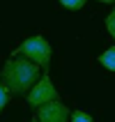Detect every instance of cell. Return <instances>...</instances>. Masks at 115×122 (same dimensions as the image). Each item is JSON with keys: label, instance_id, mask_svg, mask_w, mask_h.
Instances as JSON below:
<instances>
[{"label": "cell", "instance_id": "cell-11", "mask_svg": "<svg viewBox=\"0 0 115 122\" xmlns=\"http://www.w3.org/2000/svg\"><path fill=\"white\" fill-rule=\"evenodd\" d=\"M30 122H39V120H37V117H32V120H30Z\"/></svg>", "mask_w": 115, "mask_h": 122}, {"label": "cell", "instance_id": "cell-1", "mask_svg": "<svg viewBox=\"0 0 115 122\" xmlns=\"http://www.w3.org/2000/svg\"><path fill=\"white\" fill-rule=\"evenodd\" d=\"M0 78H2V85H5L9 92L23 95V92H28V90L37 83V78H39V67H37L35 62L21 58V55H14L12 60L5 62Z\"/></svg>", "mask_w": 115, "mask_h": 122}, {"label": "cell", "instance_id": "cell-7", "mask_svg": "<svg viewBox=\"0 0 115 122\" xmlns=\"http://www.w3.org/2000/svg\"><path fill=\"white\" fill-rule=\"evenodd\" d=\"M85 2H88V0H60V5L67 7V9H81Z\"/></svg>", "mask_w": 115, "mask_h": 122}, {"label": "cell", "instance_id": "cell-8", "mask_svg": "<svg viewBox=\"0 0 115 122\" xmlns=\"http://www.w3.org/2000/svg\"><path fill=\"white\" fill-rule=\"evenodd\" d=\"M7 102H9V90L2 85V81H0V113H2V108L7 106Z\"/></svg>", "mask_w": 115, "mask_h": 122}, {"label": "cell", "instance_id": "cell-5", "mask_svg": "<svg viewBox=\"0 0 115 122\" xmlns=\"http://www.w3.org/2000/svg\"><path fill=\"white\" fill-rule=\"evenodd\" d=\"M99 62H101V65L108 69V71H115V46L106 48V51L99 55Z\"/></svg>", "mask_w": 115, "mask_h": 122}, {"label": "cell", "instance_id": "cell-2", "mask_svg": "<svg viewBox=\"0 0 115 122\" xmlns=\"http://www.w3.org/2000/svg\"><path fill=\"white\" fill-rule=\"evenodd\" d=\"M16 53H19L21 58H25V60L35 62L37 67L46 69L48 62H51V44H48L44 37L35 35V37H28V39L14 51V55H16Z\"/></svg>", "mask_w": 115, "mask_h": 122}, {"label": "cell", "instance_id": "cell-4", "mask_svg": "<svg viewBox=\"0 0 115 122\" xmlns=\"http://www.w3.org/2000/svg\"><path fill=\"white\" fill-rule=\"evenodd\" d=\"M37 120L39 122H69V108L60 99L37 106Z\"/></svg>", "mask_w": 115, "mask_h": 122}, {"label": "cell", "instance_id": "cell-9", "mask_svg": "<svg viewBox=\"0 0 115 122\" xmlns=\"http://www.w3.org/2000/svg\"><path fill=\"white\" fill-rule=\"evenodd\" d=\"M71 122H95L88 113H83V111H74L71 113Z\"/></svg>", "mask_w": 115, "mask_h": 122}, {"label": "cell", "instance_id": "cell-10", "mask_svg": "<svg viewBox=\"0 0 115 122\" xmlns=\"http://www.w3.org/2000/svg\"><path fill=\"white\" fill-rule=\"evenodd\" d=\"M99 2H115V0H99Z\"/></svg>", "mask_w": 115, "mask_h": 122}, {"label": "cell", "instance_id": "cell-3", "mask_svg": "<svg viewBox=\"0 0 115 122\" xmlns=\"http://www.w3.org/2000/svg\"><path fill=\"white\" fill-rule=\"evenodd\" d=\"M55 99H58V90H55L53 81L48 78V74L44 71V74H41V78L35 83L30 90H28V104L37 108V106H41V104L55 102Z\"/></svg>", "mask_w": 115, "mask_h": 122}, {"label": "cell", "instance_id": "cell-6", "mask_svg": "<svg viewBox=\"0 0 115 122\" xmlns=\"http://www.w3.org/2000/svg\"><path fill=\"white\" fill-rule=\"evenodd\" d=\"M106 30H108V35L115 39V7H113V12L106 16Z\"/></svg>", "mask_w": 115, "mask_h": 122}]
</instances>
